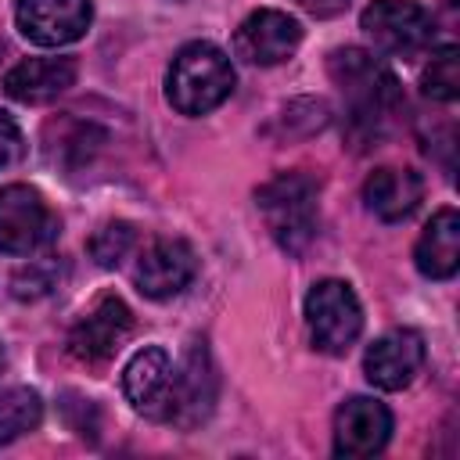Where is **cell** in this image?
<instances>
[{"mask_svg": "<svg viewBox=\"0 0 460 460\" xmlns=\"http://www.w3.org/2000/svg\"><path fill=\"white\" fill-rule=\"evenodd\" d=\"M331 79L338 83L345 108H349V126L352 133H359L363 140L381 137L385 126L392 122V115L402 104V90L399 79L367 50L359 47H341L331 54L327 61Z\"/></svg>", "mask_w": 460, "mask_h": 460, "instance_id": "6da1fadb", "label": "cell"}, {"mask_svg": "<svg viewBox=\"0 0 460 460\" xmlns=\"http://www.w3.org/2000/svg\"><path fill=\"white\" fill-rule=\"evenodd\" d=\"M234 93V65L226 50L194 40L176 50L165 68V97L180 115H208Z\"/></svg>", "mask_w": 460, "mask_h": 460, "instance_id": "7a4b0ae2", "label": "cell"}, {"mask_svg": "<svg viewBox=\"0 0 460 460\" xmlns=\"http://www.w3.org/2000/svg\"><path fill=\"white\" fill-rule=\"evenodd\" d=\"M316 194H320V187L305 172H280L255 194L273 241L291 255H302L309 248V241L316 237V226H320Z\"/></svg>", "mask_w": 460, "mask_h": 460, "instance_id": "3957f363", "label": "cell"}, {"mask_svg": "<svg viewBox=\"0 0 460 460\" xmlns=\"http://www.w3.org/2000/svg\"><path fill=\"white\" fill-rule=\"evenodd\" d=\"M305 327L320 352L341 356L363 331V305L345 280H320L305 295Z\"/></svg>", "mask_w": 460, "mask_h": 460, "instance_id": "277c9868", "label": "cell"}, {"mask_svg": "<svg viewBox=\"0 0 460 460\" xmlns=\"http://www.w3.org/2000/svg\"><path fill=\"white\" fill-rule=\"evenodd\" d=\"M359 25L367 40L392 58H413L431 47L435 36V18L413 0H374L359 14Z\"/></svg>", "mask_w": 460, "mask_h": 460, "instance_id": "5b68a950", "label": "cell"}, {"mask_svg": "<svg viewBox=\"0 0 460 460\" xmlns=\"http://www.w3.org/2000/svg\"><path fill=\"white\" fill-rule=\"evenodd\" d=\"M216 402V370H212V356L205 349V341H190L183 359L172 363V377H169V392H165V406H162V420L176 424V428H194L208 417Z\"/></svg>", "mask_w": 460, "mask_h": 460, "instance_id": "8992f818", "label": "cell"}, {"mask_svg": "<svg viewBox=\"0 0 460 460\" xmlns=\"http://www.w3.org/2000/svg\"><path fill=\"white\" fill-rule=\"evenodd\" d=\"M58 237V216L29 183L0 187V252L29 255Z\"/></svg>", "mask_w": 460, "mask_h": 460, "instance_id": "52a82bcc", "label": "cell"}, {"mask_svg": "<svg viewBox=\"0 0 460 460\" xmlns=\"http://www.w3.org/2000/svg\"><path fill=\"white\" fill-rule=\"evenodd\" d=\"M129 331H133L129 305L119 295L104 291L68 331V352L83 363H104L119 352V345L129 338Z\"/></svg>", "mask_w": 460, "mask_h": 460, "instance_id": "ba28073f", "label": "cell"}, {"mask_svg": "<svg viewBox=\"0 0 460 460\" xmlns=\"http://www.w3.org/2000/svg\"><path fill=\"white\" fill-rule=\"evenodd\" d=\"M14 22L29 43L65 47L86 36L93 22V4L90 0H18Z\"/></svg>", "mask_w": 460, "mask_h": 460, "instance_id": "9c48e42d", "label": "cell"}, {"mask_svg": "<svg viewBox=\"0 0 460 460\" xmlns=\"http://www.w3.org/2000/svg\"><path fill=\"white\" fill-rule=\"evenodd\" d=\"M302 43V25L277 7L252 11L234 32V54L248 65H280Z\"/></svg>", "mask_w": 460, "mask_h": 460, "instance_id": "30bf717a", "label": "cell"}, {"mask_svg": "<svg viewBox=\"0 0 460 460\" xmlns=\"http://www.w3.org/2000/svg\"><path fill=\"white\" fill-rule=\"evenodd\" d=\"M198 273V255L183 237H158L144 248V255L137 259L133 280L140 288V295L165 302L172 295H180Z\"/></svg>", "mask_w": 460, "mask_h": 460, "instance_id": "8fae6325", "label": "cell"}, {"mask_svg": "<svg viewBox=\"0 0 460 460\" xmlns=\"http://www.w3.org/2000/svg\"><path fill=\"white\" fill-rule=\"evenodd\" d=\"M420 367H424V338L413 327L385 331L381 338L367 345V356H363V374L381 392L406 388Z\"/></svg>", "mask_w": 460, "mask_h": 460, "instance_id": "7c38bea8", "label": "cell"}, {"mask_svg": "<svg viewBox=\"0 0 460 460\" xmlns=\"http://www.w3.org/2000/svg\"><path fill=\"white\" fill-rule=\"evenodd\" d=\"M392 435V410L370 395H352L334 413V453L374 456Z\"/></svg>", "mask_w": 460, "mask_h": 460, "instance_id": "4fadbf2b", "label": "cell"}, {"mask_svg": "<svg viewBox=\"0 0 460 460\" xmlns=\"http://www.w3.org/2000/svg\"><path fill=\"white\" fill-rule=\"evenodd\" d=\"M75 58H29L4 75V90L22 104H47L61 97L68 86H75Z\"/></svg>", "mask_w": 460, "mask_h": 460, "instance_id": "5bb4252c", "label": "cell"}, {"mask_svg": "<svg viewBox=\"0 0 460 460\" xmlns=\"http://www.w3.org/2000/svg\"><path fill=\"white\" fill-rule=\"evenodd\" d=\"M169 377H172V359L162 345H144L122 370V392L133 402L137 413L162 420V406H165V392H169Z\"/></svg>", "mask_w": 460, "mask_h": 460, "instance_id": "9a60e30c", "label": "cell"}, {"mask_svg": "<svg viewBox=\"0 0 460 460\" xmlns=\"http://www.w3.org/2000/svg\"><path fill=\"white\" fill-rule=\"evenodd\" d=\"M424 198V180L413 169H399V165H381L367 176L363 183V201L367 208L385 219V223H399L406 216H413V208Z\"/></svg>", "mask_w": 460, "mask_h": 460, "instance_id": "2e32d148", "label": "cell"}, {"mask_svg": "<svg viewBox=\"0 0 460 460\" xmlns=\"http://www.w3.org/2000/svg\"><path fill=\"white\" fill-rule=\"evenodd\" d=\"M413 262L431 280H449L456 273V266H460V216H456V208L446 205L428 219V226L417 237Z\"/></svg>", "mask_w": 460, "mask_h": 460, "instance_id": "e0dca14e", "label": "cell"}, {"mask_svg": "<svg viewBox=\"0 0 460 460\" xmlns=\"http://www.w3.org/2000/svg\"><path fill=\"white\" fill-rule=\"evenodd\" d=\"M43 420V402L32 388H7L0 392V446L29 435Z\"/></svg>", "mask_w": 460, "mask_h": 460, "instance_id": "ac0fdd59", "label": "cell"}, {"mask_svg": "<svg viewBox=\"0 0 460 460\" xmlns=\"http://www.w3.org/2000/svg\"><path fill=\"white\" fill-rule=\"evenodd\" d=\"M424 93L431 101H456L460 93V58H456V47H442L431 54V65L424 68V79H420Z\"/></svg>", "mask_w": 460, "mask_h": 460, "instance_id": "d6986e66", "label": "cell"}, {"mask_svg": "<svg viewBox=\"0 0 460 460\" xmlns=\"http://www.w3.org/2000/svg\"><path fill=\"white\" fill-rule=\"evenodd\" d=\"M133 241H137V234H133L129 223H104V226L90 237V255H93L97 266L111 270V266H119V262L129 255Z\"/></svg>", "mask_w": 460, "mask_h": 460, "instance_id": "ffe728a7", "label": "cell"}, {"mask_svg": "<svg viewBox=\"0 0 460 460\" xmlns=\"http://www.w3.org/2000/svg\"><path fill=\"white\" fill-rule=\"evenodd\" d=\"M54 284H58V273L50 262H29L11 277V295L22 302H36V298L50 295Z\"/></svg>", "mask_w": 460, "mask_h": 460, "instance_id": "44dd1931", "label": "cell"}, {"mask_svg": "<svg viewBox=\"0 0 460 460\" xmlns=\"http://www.w3.org/2000/svg\"><path fill=\"white\" fill-rule=\"evenodd\" d=\"M22 151H25V140H22L18 122L7 111H0V169L14 165L22 158Z\"/></svg>", "mask_w": 460, "mask_h": 460, "instance_id": "7402d4cb", "label": "cell"}, {"mask_svg": "<svg viewBox=\"0 0 460 460\" xmlns=\"http://www.w3.org/2000/svg\"><path fill=\"white\" fill-rule=\"evenodd\" d=\"M349 4H352V0H298V7L309 11L313 18H334V14H341Z\"/></svg>", "mask_w": 460, "mask_h": 460, "instance_id": "603a6c76", "label": "cell"}, {"mask_svg": "<svg viewBox=\"0 0 460 460\" xmlns=\"http://www.w3.org/2000/svg\"><path fill=\"white\" fill-rule=\"evenodd\" d=\"M0 370H4V345H0Z\"/></svg>", "mask_w": 460, "mask_h": 460, "instance_id": "cb8c5ba5", "label": "cell"}]
</instances>
